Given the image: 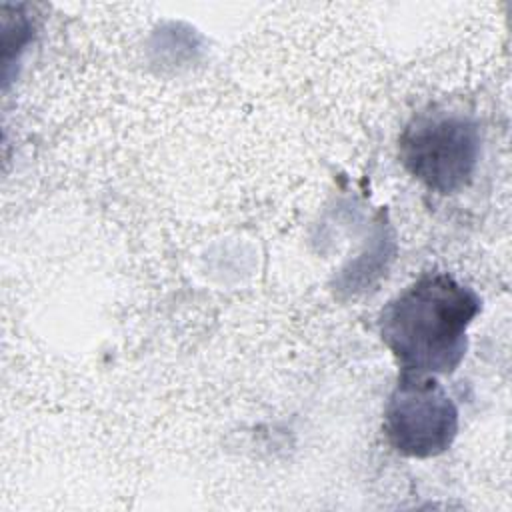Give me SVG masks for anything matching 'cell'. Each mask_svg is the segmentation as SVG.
<instances>
[{
  "label": "cell",
  "mask_w": 512,
  "mask_h": 512,
  "mask_svg": "<svg viewBox=\"0 0 512 512\" xmlns=\"http://www.w3.org/2000/svg\"><path fill=\"white\" fill-rule=\"evenodd\" d=\"M480 296L448 272H426L384 304L378 332L400 372L452 374L468 348Z\"/></svg>",
  "instance_id": "cell-1"
},
{
  "label": "cell",
  "mask_w": 512,
  "mask_h": 512,
  "mask_svg": "<svg viewBox=\"0 0 512 512\" xmlns=\"http://www.w3.org/2000/svg\"><path fill=\"white\" fill-rule=\"evenodd\" d=\"M480 144V128L470 116L432 110L406 124L398 140V156L426 188L438 194H456L474 178Z\"/></svg>",
  "instance_id": "cell-2"
},
{
  "label": "cell",
  "mask_w": 512,
  "mask_h": 512,
  "mask_svg": "<svg viewBox=\"0 0 512 512\" xmlns=\"http://www.w3.org/2000/svg\"><path fill=\"white\" fill-rule=\"evenodd\" d=\"M388 444L410 458L446 452L458 434V408L438 376L400 372L384 406Z\"/></svg>",
  "instance_id": "cell-3"
}]
</instances>
